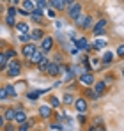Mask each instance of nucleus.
Returning <instances> with one entry per match:
<instances>
[{
  "instance_id": "f257e3e1",
  "label": "nucleus",
  "mask_w": 124,
  "mask_h": 131,
  "mask_svg": "<svg viewBox=\"0 0 124 131\" xmlns=\"http://www.w3.org/2000/svg\"><path fill=\"white\" fill-rule=\"evenodd\" d=\"M82 11H83L82 4H80V2H73L71 5H67V11H66V13H67V16H69V18L75 21V20H76V18L82 14Z\"/></svg>"
},
{
  "instance_id": "f03ea898",
  "label": "nucleus",
  "mask_w": 124,
  "mask_h": 131,
  "mask_svg": "<svg viewBox=\"0 0 124 131\" xmlns=\"http://www.w3.org/2000/svg\"><path fill=\"white\" fill-rule=\"evenodd\" d=\"M7 76H11V78H14V76H20L21 73V64L18 60H13V62H7Z\"/></svg>"
},
{
  "instance_id": "7ed1b4c3",
  "label": "nucleus",
  "mask_w": 124,
  "mask_h": 131,
  "mask_svg": "<svg viewBox=\"0 0 124 131\" xmlns=\"http://www.w3.org/2000/svg\"><path fill=\"white\" fill-rule=\"evenodd\" d=\"M53 44H55V41H53L51 36H44L41 39V50L44 53H50V51L53 50Z\"/></svg>"
},
{
  "instance_id": "20e7f679",
  "label": "nucleus",
  "mask_w": 124,
  "mask_h": 131,
  "mask_svg": "<svg viewBox=\"0 0 124 131\" xmlns=\"http://www.w3.org/2000/svg\"><path fill=\"white\" fill-rule=\"evenodd\" d=\"M94 74L90 73V71H83L82 74H80V83L85 85V87H90V85H94Z\"/></svg>"
},
{
  "instance_id": "39448f33",
  "label": "nucleus",
  "mask_w": 124,
  "mask_h": 131,
  "mask_svg": "<svg viewBox=\"0 0 124 131\" xmlns=\"http://www.w3.org/2000/svg\"><path fill=\"white\" fill-rule=\"evenodd\" d=\"M73 105H75V108H76L78 113H85L87 108H89V105H87V99H85V97H76Z\"/></svg>"
},
{
  "instance_id": "423d86ee",
  "label": "nucleus",
  "mask_w": 124,
  "mask_h": 131,
  "mask_svg": "<svg viewBox=\"0 0 124 131\" xmlns=\"http://www.w3.org/2000/svg\"><path fill=\"white\" fill-rule=\"evenodd\" d=\"M44 55H46V53L43 51L41 48H39V50H36V51H34V53H32V55L28 57V64H30V66H34V64L37 66V64H39V60H41Z\"/></svg>"
},
{
  "instance_id": "0eeeda50",
  "label": "nucleus",
  "mask_w": 124,
  "mask_h": 131,
  "mask_svg": "<svg viewBox=\"0 0 124 131\" xmlns=\"http://www.w3.org/2000/svg\"><path fill=\"white\" fill-rule=\"evenodd\" d=\"M105 30H106V20H99V21L92 27V34L94 36H103Z\"/></svg>"
},
{
  "instance_id": "6e6552de",
  "label": "nucleus",
  "mask_w": 124,
  "mask_h": 131,
  "mask_svg": "<svg viewBox=\"0 0 124 131\" xmlns=\"http://www.w3.org/2000/svg\"><path fill=\"white\" fill-rule=\"evenodd\" d=\"M36 50H37V48H36V44H34V43H25V44H23V48H21V55L28 59Z\"/></svg>"
},
{
  "instance_id": "1a4fd4ad",
  "label": "nucleus",
  "mask_w": 124,
  "mask_h": 131,
  "mask_svg": "<svg viewBox=\"0 0 124 131\" xmlns=\"http://www.w3.org/2000/svg\"><path fill=\"white\" fill-rule=\"evenodd\" d=\"M73 44L76 46V48H80V50H87V51H90V44L87 43V37H78V39H75Z\"/></svg>"
},
{
  "instance_id": "9d476101",
  "label": "nucleus",
  "mask_w": 124,
  "mask_h": 131,
  "mask_svg": "<svg viewBox=\"0 0 124 131\" xmlns=\"http://www.w3.org/2000/svg\"><path fill=\"white\" fill-rule=\"evenodd\" d=\"M59 66L60 64H57V62H51L50 60V64H48V67H46V71L44 73H48L50 76H59L60 73H59Z\"/></svg>"
},
{
  "instance_id": "9b49d317",
  "label": "nucleus",
  "mask_w": 124,
  "mask_h": 131,
  "mask_svg": "<svg viewBox=\"0 0 124 131\" xmlns=\"http://www.w3.org/2000/svg\"><path fill=\"white\" fill-rule=\"evenodd\" d=\"M21 9H25V11L30 14V13L36 9V0H23V2H21Z\"/></svg>"
},
{
  "instance_id": "f8f14e48",
  "label": "nucleus",
  "mask_w": 124,
  "mask_h": 131,
  "mask_svg": "<svg viewBox=\"0 0 124 131\" xmlns=\"http://www.w3.org/2000/svg\"><path fill=\"white\" fill-rule=\"evenodd\" d=\"M14 121H16L18 124H21V122H25V121H27V113H25V110H23V108H16Z\"/></svg>"
},
{
  "instance_id": "ddd939ff",
  "label": "nucleus",
  "mask_w": 124,
  "mask_h": 131,
  "mask_svg": "<svg viewBox=\"0 0 124 131\" xmlns=\"http://www.w3.org/2000/svg\"><path fill=\"white\" fill-rule=\"evenodd\" d=\"M39 117H41V119H50V117H51V106L43 105L41 108H39Z\"/></svg>"
},
{
  "instance_id": "4468645a",
  "label": "nucleus",
  "mask_w": 124,
  "mask_h": 131,
  "mask_svg": "<svg viewBox=\"0 0 124 131\" xmlns=\"http://www.w3.org/2000/svg\"><path fill=\"white\" fill-rule=\"evenodd\" d=\"M48 92V89H41V90H30V92H27V97L28 99H32V101H36L41 94H46Z\"/></svg>"
},
{
  "instance_id": "2eb2a0df",
  "label": "nucleus",
  "mask_w": 124,
  "mask_h": 131,
  "mask_svg": "<svg viewBox=\"0 0 124 131\" xmlns=\"http://www.w3.org/2000/svg\"><path fill=\"white\" fill-rule=\"evenodd\" d=\"M105 89H106V83L103 82H94V90H96V94H98V97H101L105 92Z\"/></svg>"
},
{
  "instance_id": "dca6fc26",
  "label": "nucleus",
  "mask_w": 124,
  "mask_h": 131,
  "mask_svg": "<svg viewBox=\"0 0 124 131\" xmlns=\"http://www.w3.org/2000/svg\"><path fill=\"white\" fill-rule=\"evenodd\" d=\"M30 37H32L34 41H41L43 37H44V32H43V28H34V30L30 32Z\"/></svg>"
},
{
  "instance_id": "f3484780",
  "label": "nucleus",
  "mask_w": 124,
  "mask_h": 131,
  "mask_svg": "<svg viewBox=\"0 0 124 131\" xmlns=\"http://www.w3.org/2000/svg\"><path fill=\"white\" fill-rule=\"evenodd\" d=\"M94 27V20H92V16H85V20H83L82 27L80 28H83V30H90Z\"/></svg>"
},
{
  "instance_id": "a211bd4d",
  "label": "nucleus",
  "mask_w": 124,
  "mask_h": 131,
  "mask_svg": "<svg viewBox=\"0 0 124 131\" xmlns=\"http://www.w3.org/2000/svg\"><path fill=\"white\" fill-rule=\"evenodd\" d=\"M51 5H53L57 11H64V9H67L66 0H51Z\"/></svg>"
},
{
  "instance_id": "6ab92c4d",
  "label": "nucleus",
  "mask_w": 124,
  "mask_h": 131,
  "mask_svg": "<svg viewBox=\"0 0 124 131\" xmlns=\"http://www.w3.org/2000/svg\"><path fill=\"white\" fill-rule=\"evenodd\" d=\"M16 30H18L20 34H30V27H28L27 23H23V21L16 23Z\"/></svg>"
},
{
  "instance_id": "aec40b11",
  "label": "nucleus",
  "mask_w": 124,
  "mask_h": 131,
  "mask_svg": "<svg viewBox=\"0 0 124 131\" xmlns=\"http://www.w3.org/2000/svg\"><path fill=\"white\" fill-rule=\"evenodd\" d=\"M7 62H9V57L5 51H0V69H5L7 67Z\"/></svg>"
},
{
  "instance_id": "412c9836",
  "label": "nucleus",
  "mask_w": 124,
  "mask_h": 131,
  "mask_svg": "<svg viewBox=\"0 0 124 131\" xmlns=\"http://www.w3.org/2000/svg\"><path fill=\"white\" fill-rule=\"evenodd\" d=\"M62 103H64V105H71V103H75V96H73L71 92H66V94L62 96Z\"/></svg>"
},
{
  "instance_id": "4be33fe9",
  "label": "nucleus",
  "mask_w": 124,
  "mask_h": 131,
  "mask_svg": "<svg viewBox=\"0 0 124 131\" xmlns=\"http://www.w3.org/2000/svg\"><path fill=\"white\" fill-rule=\"evenodd\" d=\"M105 46H106V39H103L101 36H98V39H96V43H94V48H96V50H103Z\"/></svg>"
},
{
  "instance_id": "5701e85b",
  "label": "nucleus",
  "mask_w": 124,
  "mask_h": 131,
  "mask_svg": "<svg viewBox=\"0 0 124 131\" xmlns=\"http://www.w3.org/2000/svg\"><path fill=\"white\" fill-rule=\"evenodd\" d=\"M48 64H50V60H48V57L44 55V57H43L41 60H39V64H37L39 71H43V73H44V71H46V67H48Z\"/></svg>"
},
{
  "instance_id": "b1692460",
  "label": "nucleus",
  "mask_w": 124,
  "mask_h": 131,
  "mask_svg": "<svg viewBox=\"0 0 124 131\" xmlns=\"http://www.w3.org/2000/svg\"><path fill=\"white\" fill-rule=\"evenodd\" d=\"M5 92H7V96H9V97H16V96H18L16 89L13 87L11 83H7V85H5Z\"/></svg>"
},
{
  "instance_id": "393cba45",
  "label": "nucleus",
  "mask_w": 124,
  "mask_h": 131,
  "mask_svg": "<svg viewBox=\"0 0 124 131\" xmlns=\"http://www.w3.org/2000/svg\"><path fill=\"white\" fill-rule=\"evenodd\" d=\"M14 113H16V108H7L5 113H4L5 121H14Z\"/></svg>"
},
{
  "instance_id": "a878e982",
  "label": "nucleus",
  "mask_w": 124,
  "mask_h": 131,
  "mask_svg": "<svg viewBox=\"0 0 124 131\" xmlns=\"http://www.w3.org/2000/svg\"><path fill=\"white\" fill-rule=\"evenodd\" d=\"M112 59H113V53H112V51H105L101 60H103V64H110V62H112Z\"/></svg>"
},
{
  "instance_id": "bb28decb",
  "label": "nucleus",
  "mask_w": 124,
  "mask_h": 131,
  "mask_svg": "<svg viewBox=\"0 0 124 131\" xmlns=\"http://www.w3.org/2000/svg\"><path fill=\"white\" fill-rule=\"evenodd\" d=\"M85 96H87V97H90L92 101L99 99V97H98V94H96V90H92V89H87V90H85Z\"/></svg>"
},
{
  "instance_id": "cd10ccee",
  "label": "nucleus",
  "mask_w": 124,
  "mask_h": 131,
  "mask_svg": "<svg viewBox=\"0 0 124 131\" xmlns=\"http://www.w3.org/2000/svg\"><path fill=\"white\" fill-rule=\"evenodd\" d=\"M30 39H32V37H30V34H20V36H18V41H20V43H28V41H30Z\"/></svg>"
},
{
  "instance_id": "c85d7f7f",
  "label": "nucleus",
  "mask_w": 124,
  "mask_h": 131,
  "mask_svg": "<svg viewBox=\"0 0 124 131\" xmlns=\"http://www.w3.org/2000/svg\"><path fill=\"white\" fill-rule=\"evenodd\" d=\"M5 23H7L9 27H16V20H14V16H11V14L5 16Z\"/></svg>"
},
{
  "instance_id": "c756f323",
  "label": "nucleus",
  "mask_w": 124,
  "mask_h": 131,
  "mask_svg": "<svg viewBox=\"0 0 124 131\" xmlns=\"http://www.w3.org/2000/svg\"><path fill=\"white\" fill-rule=\"evenodd\" d=\"M50 103H51V106H53V108H59V106H60V99H59L57 96H51Z\"/></svg>"
},
{
  "instance_id": "7c9ffc66",
  "label": "nucleus",
  "mask_w": 124,
  "mask_h": 131,
  "mask_svg": "<svg viewBox=\"0 0 124 131\" xmlns=\"http://www.w3.org/2000/svg\"><path fill=\"white\" fill-rule=\"evenodd\" d=\"M48 128H50V129H55V131H62V129H64V126H62V124H59V122L48 124Z\"/></svg>"
},
{
  "instance_id": "2f4dec72",
  "label": "nucleus",
  "mask_w": 124,
  "mask_h": 131,
  "mask_svg": "<svg viewBox=\"0 0 124 131\" xmlns=\"http://www.w3.org/2000/svg\"><path fill=\"white\" fill-rule=\"evenodd\" d=\"M5 53H7V57H9V60H13V59H16V51L13 50V48H9V50H5Z\"/></svg>"
},
{
  "instance_id": "473e14b6",
  "label": "nucleus",
  "mask_w": 124,
  "mask_h": 131,
  "mask_svg": "<svg viewBox=\"0 0 124 131\" xmlns=\"http://www.w3.org/2000/svg\"><path fill=\"white\" fill-rule=\"evenodd\" d=\"M30 18H32V21H34V23H41L43 21L41 14H34V13H30Z\"/></svg>"
},
{
  "instance_id": "72a5a7b5",
  "label": "nucleus",
  "mask_w": 124,
  "mask_h": 131,
  "mask_svg": "<svg viewBox=\"0 0 124 131\" xmlns=\"http://www.w3.org/2000/svg\"><path fill=\"white\" fill-rule=\"evenodd\" d=\"M7 14H11V16H16V14H18V9H16V5H11V7L7 9Z\"/></svg>"
},
{
  "instance_id": "f704fd0d",
  "label": "nucleus",
  "mask_w": 124,
  "mask_h": 131,
  "mask_svg": "<svg viewBox=\"0 0 124 131\" xmlns=\"http://www.w3.org/2000/svg\"><path fill=\"white\" fill-rule=\"evenodd\" d=\"M115 53H117L119 57H124V44H119V46H117V50H115Z\"/></svg>"
},
{
  "instance_id": "c9c22d12",
  "label": "nucleus",
  "mask_w": 124,
  "mask_h": 131,
  "mask_svg": "<svg viewBox=\"0 0 124 131\" xmlns=\"http://www.w3.org/2000/svg\"><path fill=\"white\" fill-rule=\"evenodd\" d=\"M5 97H9V96H7L5 87H4V89H0V101H5Z\"/></svg>"
},
{
  "instance_id": "e433bc0d",
  "label": "nucleus",
  "mask_w": 124,
  "mask_h": 131,
  "mask_svg": "<svg viewBox=\"0 0 124 131\" xmlns=\"http://www.w3.org/2000/svg\"><path fill=\"white\" fill-rule=\"evenodd\" d=\"M83 20H85V16L83 14H80L76 20H75V25H78V27H82V23H83Z\"/></svg>"
},
{
  "instance_id": "4c0bfd02",
  "label": "nucleus",
  "mask_w": 124,
  "mask_h": 131,
  "mask_svg": "<svg viewBox=\"0 0 124 131\" xmlns=\"http://www.w3.org/2000/svg\"><path fill=\"white\" fill-rule=\"evenodd\" d=\"M69 51H71V55H73V57H76V55L80 53V48H76V46H73V48H71Z\"/></svg>"
},
{
  "instance_id": "58836bf2",
  "label": "nucleus",
  "mask_w": 124,
  "mask_h": 131,
  "mask_svg": "<svg viewBox=\"0 0 124 131\" xmlns=\"http://www.w3.org/2000/svg\"><path fill=\"white\" fill-rule=\"evenodd\" d=\"M5 122H7V121H5V117H4V115H0V128H5Z\"/></svg>"
},
{
  "instance_id": "ea45409f",
  "label": "nucleus",
  "mask_w": 124,
  "mask_h": 131,
  "mask_svg": "<svg viewBox=\"0 0 124 131\" xmlns=\"http://www.w3.org/2000/svg\"><path fill=\"white\" fill-rule=\"evenodd\" d=\"M46 14H48L50 18H55V11H51V9H48V11H46Z\"/></svg>"
},
{
  "instance_id": "a19ab883",
  "label": "nucleus",
  "mask_w": 124,
  "mask_h": 131,
  "mask_svg": "<svg viewBox=\"0 0 124 131\" xmlns=\"http://www.w3.org/2000/svg\"><path fill=\"white\" fill-rule=\"evenodd\" d=\"M78 122H82V124L85 122V117H83V113H80V117H78Z\"/></svg>"
},
{
  "instance_id": "79ce46f5",
  "label": "nucleus",
  "mask_w": 124,
  "mask_h": 131,
  "mask_svg": "<svg viewBox=\"0 0 124 131\" xmlns=\"http://www.w3.org/2000/svg\"><path fill=\"white\" fill-rule=\"evenodd\" d=\"M55 25H57V28H62V25H64V23H62V21H55Z\"/></svg>"
},
{
  "instance_id": "37998d69",
  "label": "nucleus",
  "mask_w": 124,
  "mask_h": 131,
  "mask_svg": "<svg viewBox=\"0 0 124 131\" xmlns=\"http://www.w3.org/2000/svg\"><path fill=\"white\" fill-rule=\"evenodd\" d=\"M13 2V5H20V0H11Z\"/></svg>"
},
{
  "instance_id": "c03bdc74",
  "label": "nucleus",
  "mask_w": 124,
  "mask_h": 131,
  "mask_svg": "<svg viewBox=\"0 0 124 131\" xmlns=\"http://www.w3.org/2000/svg\"><path fill=\"white\" fill-rule=\"evenodd\" d=\"M73 2H76V0H66V4H67V5H71Z\"/></svg>"
},
{
  "instance_id": "a18cd8bd",
  "label": "nucleus",
  "mask_w": 124,
  "mask_h": 131,
  "mask_svg": "<svg viewBox=\"0 0 124 131\" xmlns=\"http://www.w3.org/2000/svg\"><path fill=\"white\" fill-rule=\"evenodd\" d=\"M122 76H124V73H122Z\"/></svg>"
}]
</instances>
